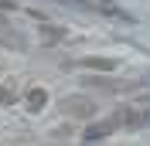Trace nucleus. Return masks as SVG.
<instances>
[{
	"label": "nucleus",
	"instance_id": "f257e3e1",
	"mask_svg": "<svg viewBox=\"0 0 150 146\" xmlns=\"http://www.w3.org/2000/svg\"><path fill=\"white\" fill-rule=\"evenodd\" d=\"M62 109H65L68 116H79V119L96 116V105H92L89 99H65V102H62Z\"/></svg>",
	"mask_w": 150,
	"mask_h": 146
},
{
	"label": "nucleus",
	"instance_id": "20e7f679",
	"mask_svg": "<svg viewBox=\"0 0 150 146\" xmlns=\"http://www.w3.org/2000/svg\"><path fill=\"white\" fill-rule=\"evenodd\" d=\"M85 68H96V72H112V68H116V61H112V58H85Z\"/></svg>",
	"mask_w": 150,
	"mask_h": 146
},
{
	"label": "nucleus",
	"instance_id": "f03ea898",
	"mask_svg": "<svg viewBox=\"0 0 150 146\" xmlns=\"http://www.w3.org/2000/svg\"><path fill=\"white\" fill-rule=\"evenodd\" d=\"M112 126H116L112 119H109V122H92V126L85 129V139H89V143H96V139H103V136H109V133H112Z\"/></svg>",
	"mask_w": 150,
	"mask_h": 146
},
{
	"label": "nucleus",
	"instance_id": "423d86ee",
	"mask_svg": "<svg viewBox=\"0 0 150 146\" xmlns=\"http://www.w3.org/2000/svg\"><path fill=\"white\" fill-rule=\"evenodd\" d=\"M0 7H4V10H14L17 4H14V0H0Z\"/></svg>",
	"mask_w": 150,
	"mask_h": 146
},
{
	"label": "nucleus",
	"instance_id": "39448f33",
	"mask_svg": "<svg viewBox=\"0 0 150 146\" xmlns=\"http://www.w3.org/2000/svg\"><path fill=\"white\" fill-rule=\"evenodd\" d=\"M10 102H14V95H10L7 88H0V105H10Z\"/></svg>",
	"mask_w": 150,
	"mask_h": 146
},
{
	"label": "nucleus",
	"instance_id": "7ed1b4c3",
	"mask_svg": "<svg viewBox=\"0 0 150 146\" xmlns=\"http://www.w3.org/2000/svg\"><path fill=\"white\" fill-rule=\"evenodd\" d=\"M45 105H48V92L45 88H31L28 92V109L38 112V109H45Z\"/></svg>",
	"mask_w": 150,
	"mask_h": 146
}]
</instances>
